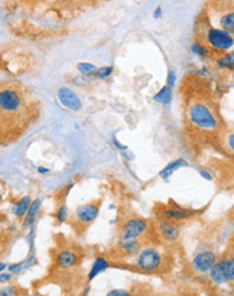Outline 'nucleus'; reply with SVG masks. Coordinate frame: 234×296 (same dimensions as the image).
<instances>
[{
    "mask_svg": "<svg viewBox=\"0 0 234 296\" xmlns=\"http://www.w3.org/2000/svg\"><path fill=\"white\" fill-rule=\"evenodd\" d=\"M40 207H42V199H40V198H37V199H34V201L31 202V205H30V207H29V210H27V213H26V216H25L23 227L31 226V225L34 223L35 218H37L39 210H40Z\"/></svg>",
    "mask_w": 234,
    "mask_h": 296,
    "instance_id": "obj_16",
    "label": "nucleus"
},
{
    "mask_svg": "<svg viewBox=\"0 0 234 296\" xmlns=\"http://www.w3.org/2000/svg\"><path fill=\"white\" fill-rule=\"evenodd\" d=\"M29 261V259L27 260H23V261L20 262H15V264H11L10 266H8V272H11V273H15V272H20V269L23 268V266L26 265V262Z\"/></svg>",
    "mask_w": 234,
    "mask_h": 296,
    "instance_id": "obj_28",
    "label": "nucleus"
},
{
    "mask_svg": "<svg viewBox=\"0 0 234 296\" xmlns=\"http://www.w3.org/2000/svg\"><path fill=\"white\" fill-rule=\"evenodd\" d=\"M187 116L191 125L200 131H214L218 128V118L214 109L206 103L196 101L190 104Z\"/></svg>",
    "mask_w": 234,
    "mask_h": 296,
    "instance_id": "obj_1",
    "label": "nucleus"
},
{
    "mask_svg": "<svg viewBox=\"0 0 234 296\" xmlns=\"http://www.w3.org/2000/svg\"><path fill=\"white\" fill-rule=\"evenodd\" d=\"M218 261V256L210 249H202L198 251L191 260V266L198 273H207Z\"/></svg>",
    "mask_w": 234,
    "mask_h": 296,
    "instance_id": "obj_6",
    "label": "nucleus"
},
{
    "mask_svg": "<svg viewBox=\"0 0 234 296\" xmlns=\"http://www.w3.org/2000/svg\"><path fill=\"white\" fill-rule=\"evenodd\" d=\"M220 29L226 33H229L234 37V8L233 10L225 11L220 16Z\"/></svg>",
    "mask_w": 234,
    "mask_h": 296,
    "instance_id": "obj_18",
    "label": "nucleus"
},
{
    "mask_svg": "<svg viewBox=\"0 0 234 296\" xmlns=\"http://www.w3.org/2000/svg\"><path fill=\"white\" fill-rule=\"evenodd\" d=\"M38 173L39 174H47L50 173L49 168H44V167H38Z\"/></svg>",
    "mask_w": 234,
    "mask_h": 296,
    "instance_id": "obj_35",
    "label": "nucleus"
},
{
    "mask_svg": "<svg viewBox=\"0 0 234 296\" xmlns=\"http://www.w3.org/2000/svg\"><path fill=\"white\" fill-rule=\"evenodd\" d=\"M68 216H69L68 206H66V205H61L58 210H57V213H55V218H57V221L65 222L66 220H68Z\"/></svg>",
    "mask_w": 234,
    "mask_h": 296,
    "instance_id": "obj_26",
    "label": "nucleus"
},
{
    "mask_svg": "<svg viewBox=\"0 0 234 296\" xmlns=\"http://www.w3.org/2000/svg\"><path fill=\"white\" fill-rule=\"evenodd\" d=\"M111 266V262L108 259H105L104 256H97L94 259V261H93L92 266H90V269H89L88 273V281H93L98 275H101L103 272H105Z\"/></svg>",
    "mask_w": 234,
    "mask_h": 296,
    "instance_id": "obj_14",
    "label": "nucleus"
},
{
    "mask_svg": "<svg viewBox=\"0 0 234 296\" xmlns=\"http://www.w3.org/2000/svg\"><path fill=\"white\" fill-rule=\"evenodd\" d=\"M156 223H157V229H159L160 236L163 237L167 242H175L179 240L181 230H179V227L175 225V222L168 221V220L163 218L160 214H159V216L156 217Z\"/></svg>",
    "mask_w": 234,
    "mask_h": 296,
    "instance_id": "obj_9",
    "label": "nucleus"
},
{
    "mask_svg": "<svg viewBox=\"0 0 234 296\" xmlns=\"http://www.w3.org/2000/svg\"><path fill=\"white\" fill-rule=\"evenodd\" d=\"M229 253H230V255H232V256L234 257V238H233V241H232V244H230Z\"/></svg>",
    "mask_w": 234,
    "mask_h": 296,
    "instance_id": "obj_36",
    "label": "nucleus"
},
{
    "mask_svg": "<svg viewBox=\"0 0 234 296\" xmlns=\"http://www.w3.org/2000/svg\"><path fill=\"white\" fill-rule=\"evenodd\" d=\"M117 249L121 252L124 256L135 257L140 252V241L137 238H129V237L118 236L117 240Z\"/></svg>",
    "mask_w": 234,
    "mask_h": 296,
    "instance_id": "obj_11",
    "label": "nucleus"
},
{
    "mask_svg": "<svg viewBox=\"0 0 234 296\" xmlns=\"http://www.w3.org/2000/svg\"><path fill=\"white\" fill-rule=\"evenodd\" d=\"M190 49L191 51H193L195 55H198V57H207V55H209V49H207L203 43H200V42L193 43L190 46Z\"/></svg>",
    "mask_w": 234,
    "mask_h": 296,
    "instance_id": "obj_23",
    "label": "nucleus"
},
{
    "mask_svg": "<svg viewBox=\"0 0 234 296\" xmlns=\"http://www.w3.org/2000/svg\"><path fill=\"white\" fill-rule=\"evenodd\" d=\"M113 146H115L117 149L122 151V152H124V151H127V149H128V146H124V144H121L120 142H118V140H117L116 138H113Z\"/></svg>",
    "mask_w": 234,
    "mask_h": 296,
    "instance_id": "obj_32",
    "label": "nucleus"
},
{
    "mask_svg": "<svg viewBox=\"0 0 234 296\" xmlns=\"http://www.w3.org/2000/svg\"><path fill=\"white\" fill-rule=\"evenodd\" d=\"M0 296H20V291L15 286H5L0 290Z\"/></svg>",
    "mask_w": 234,
    "mask_h": 296,
    "instance_id": "obj_25",
    "label": "nucleus"
},
{
    "mask_svg": "<svg viewBox=\"0 0 234 296\" xmlns=\"http://www.w3.org/2000/svg\"><path fill=\"white\" fill-rule=\"evenodd\" d=\"M11 280H12V273H11V272H7V273L1 272V273H0V283H1V284H7V283H10Z\"/></svg>",
    "mask_w": 234,
    "mask_h": 296,
    "instance_id": "obj_29",
    "label": "nucleus"
},
{
    "mask_svg": "<svg viewBox=\"0 0 234 296\" xmlns=\"http://www.w3.org/2000/svg\"><path fill=\"white\" fill-rule=\"evenodd\" d=\"M175 78H176L175 72H174V70H170V72H168V77H167V85L171 86V88H174V85H175Z\"/></svg>",
    "mask_w": 234,
    "mask_h": 296,
    "instance_id": "obj_30",
    "label": "nucleus"
},
{
    "mask_svg": "<svg viewBox=\"0 0 234 296\" xmlns=\"http://www.w3.org/2000/svg\"><path fill=\"white\" fill-rule=\"evenodd\" d=\"M105 296H135L132 292L127 291V290H117V288H115V290H111V291L108 292Z\"/></svg>",
    "mask_w": 234,
    "mask_h": 296,
    "instance_id": "obj_27",
    "label": "nucleus"
},
{
    "mask_svg": "<svg viewBox=\"0 0 234 296\" xmlns=\"http://www.w3.org/2000/svg\"><path fill=\"white\" fill-rule=\"evenodd\" d=\"M161 14H163V11H161L160 7H157V8L155 10V12H154V16H155L156 19H157V18H160Z\"/></svg>",
    "mask_w": 234,
    "mask_h": 296,
    "instance_id": "obj_34",
    "label": "nucleus"
},
{
    "mask_svg": "<svg viewBox=\"0 0 234 296\" xmlns=\"http://www.w3.org/2000/svg\"><path fill=\"white\" fill-rule=\"evenodd\" d=\"M79 259H78V253H76L72 249H64L55 256V265L61 268V269H70L77 265Z\"/></svg>",
    "mask_w": 234,
    "mask_h": 296,
    "instance_id": "obj_12",
    "label": "nucleus"
},
{
    "mask_svg": "<svg viewBox=\"0 0 234 296\" xmlns=\"http://www.w3.org/2000/svg\"><path fill=\"white\" fill-rule=\"evenodd\" d=\"M199 175L202 178H205L206 181H211V179H213V175H211V174H210L207 170H205V168H200Z\"/></svg>",
    "mask_w": 234,
    "mask_h": 296,
    "instance_id": "obj_33",
    "label": "nucleus"
},
{
    "mask_svg": "<svg viewBox=\"0 0 234 296\" xmlns=\"http://www.w3.org/2000/svg\"><path fill=\"white\" fill-rule=\"evenodd\" d=\"M113 70H115L113 66H103V68H97V72H96V74H94V77L98 79H105L113 73Z\"/></svg>",
    "mask_w": 234,
    "mask_h": 296,
    "instance_id": "obj_24",
    "label": "nucleus"
},
{
    "mask_svg": "<svg viewBox=\"0 0 234 296\" xmlns=\"http://www.w3.org/2000/svg\"><path fill=\"white\" fill-rule=\"evenodd\" d=\"M150 223L146 218L142 217H131L122 222L120 229V236L129 237V238H142L148 232Z\"/></svg>",
    "mask_w": 234,
    "mask_h": 296,
    "instance_id": "obj_5",
    "label": "nucleus"
},
{
    "mask_svg": "<svg viewBox=\"0 0 234 296\" xmlns=\"http://www.w3.org/2000/svg\"><path fill=\"white\" fill-rule=\"evenodd\" d=\"M30 205H31V198L29 195H25L23 198H20L19 201L12 205V214L16 217H23L26 216V213L29 210Z\"/></svg>",
    "mask_w": 234,
    "mask_h": 296,
    "instance_id": "obj_19",
    "label": "nucleus"
},
{
    "mask_svg": "<svg viewBox=\"0 0 234 296\" xmlns=\"http://www.w3.org/2000/svg\"><path fill=\"white\" fill-rule=\"evenodd\" d=\"M203 40L207 49L215 50L220 53H229L234 49V37L220 27L209 26L203 33Z\"/></svg>",
    "mask_w": 234,
    "mask_h": 296,
    "instance_id": "obj_2",
    "label": "nucleus"
},
{
    "mask_svg": "<svg viewBox=\"0 0 234 296\" xmlns=\"http://www.w3.org/2000/svg\"><path fill=\"white\" fill-rule=\"evenodd\" d=\"M135 265L143 272H156L163 265V253L155 247H144L135 256Z\"/></svg>",
    "mask_w": 234,
    "mask_h": 296,
    "instance_id": "obj_3",
    "label": "nucleus"
},
{
    "mask_svg": "<svg viewBox=\"0 0 234 296\" xmlns=\"http://www.w3.org/2000/svg\"><path fill=\"white\" fill-rule=\"evenodd\" d=\"M154 100H155L156 103L168 105L171 103V100H172V88L168 86V85H164L159 92H156L154 94Z\"/></svg>",
    "mask_w": 234,
    "mask_h": 296,
    "instance_id": "obj_20",
    "label": "nucleus"
},
{
    "mask_svg": "<svg viewBox=\"0 0 234 296\" xmlns=\"http://www.w3.org/2000/svg\"><path fill=\"white\" fill-rule=\"evenodd\" d=\"M217 66L220 69L224 70H234V50L225 53L224 55H221L220 58L217 59Z\"/></svg>",
    "mask_w": 234,
    "mask_h": 296,
    "instance_id": "obj_21",
    "label": "nucleus"
},
{
    "mask_svg": "<svg viewBox=\"0 0 234 296\" xmlns=\"http://www.w3.org/2000/svg\"><path fill=\"white\" fill-rule=\"evenodd\" d=\"M226 147L234 153V133H229L226 138Z\"/></svg>",
    "mask_w": 234,
    "mask_h": 296,
    "instance_id": "obj_31",
    "label": "nucleus"
},
{
    "mask_svg": "<svg viewBox=\"0 0 234 296\" xmlns=\"http://www.w3.org/2000/svg\"><path fill=\"white\" fill-rule=\"evenodd\" d=\"M159 214L161 217L166 218L171 222L183 221V220H189V218L194 217L196 212L193 209H186V207H181L178 203L170 201V203L167 206H163L159 210Z\"/></svg>",
    "mask_w": 234,
    "mask_h": 296,
    "instance_id": "obj_7",
    "label": "nucleus"
},
{
    "mask_svg": "<svg viewBox=\"0 0 234 296\" xmlns=\"http://www.w3.org/2000/svg\"><path fill=\"white\" fill-rule=\"evenodd\" d=\"M57 96H58L59 103L62 104L65 108L70 109V111H79V109L82 108L81 100H79V97L74 93L72 89L61 88L58 90Z\"/></svg>",
    "mask_w": 234,
    "mask_h": 296,
    "instance_id": "obj_10",
    "label": "nucleus"
},
{
    "mask_svg": "<svg viewBox=\"0 0 234 296\" xmlns=\"http://www.w3.org/2000/svg\"><path fill=\"white\" fill-rule=\"evenodd\" d=\"M183 167H189V162L183 158L175 159V160H172V162L167 163L166 167L161 168L160 173H159V177H160L161 179L167 181V179H170L178 170H181V168Z\"/></svg>",
    "mask_w": 234,
    "mask_h": 296,
    "instance_id": "obj_13",
    "label": "nucleus"
},
{
    "mask_svg": "<svg viewBox=\"0 0 234 296\" xmlns=\"http://www.w3.org/2000/svg\"><path fill=\"white\" fill-rule=\"evenodd\" d=\"M77 70L85 77H92V75L94 77V74L97 72V68L93 64H89V62H79L77 65Z\"/></svg>",
    "mask_w": 234,
    "mask_h": 296,
    "instance_id": "obj_22",
    "label": "nucleus"
},
{
    "mask_svg": "<svg viewBox=\"0 0 234 296\" xmlns=\"http://www.w3.org/2000/svg\"><path fill=\"white\" fill-rule=\"evenodd\" d=\"M217 264L221 266L228 281H234V257L230 253H226L218 259Z\"/></svg>",
    "mask_w": 234,
    "mask_h": 296,
    "instance_id": "obj_15",
    "label": "nucleus"
},
{
    "mask_svg": "<svg viewBox=\"0 0 234 296\" xmlns=\"http://www.w3.org/2000/svg\"><path fill=\"white\" fill-rule=\"evenodd\" d=\"M23 107V97L16 89H0V112L5 116H16Z\"/></svg>",
    "mask_w": 234,
    "mask_h": 296,
    "instance_id": "obj_4",
    "label": "nucleus"
},
{
    "mask_svg": "<svg viewBox=\"0 0 234 296\" xmlns=\"http://www.w3.org/2000/svg\"><path fill=\"white\" fill-rule=\"evenodd\" d=\"M100 216V203L90 202L81 205L76 209L74 217L82 225H90L96 221Z\"/></svg>",
    "mask_w": 234,
    "mask_h": 296,
    "instance_id": "obj_8",
    "label": "nucleus"
},
{
    "mask_svg": "<svg viewBox=\"0 0 234 296\" xmlns=\"http://www.w3.org/2000/svg\"><path fill=\"white\" fill-rule=\"evenodd\" d=\"M5 268H7V265H5L4 262H0V273H1V272L4 271Z\"/></svg>",
    "mask_w": 234,
    "mask_h": 296,
    "instance_id": "obj_37",
    "label": "nucleus"
},
{
    "mask_svg": "<svg viewBox=\"0 0 234 296\" xmlns=\"http://www.w3.org/2000/svg\"><path fill=\"white\" fill-rule=\"evenodd\" d=\"M207 277H209L210 283L214 284V286H224L226 283H229L218 264H215V265L207 272Z\"/></svg>",
    "mask_w": 234,
    "mask_h": 296,
    "instance_id": "obj_17",
    "label": "nucleus"
}]
</instances>
